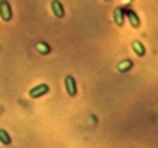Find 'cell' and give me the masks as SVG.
Here are the masks:
<instances>
[{"label": "cell", "mask_w": 158, "mask_h": 148, "mask_svg": "<svg viewBox=\"0 0 158 148\" xmlns=\"http://www.w3.org/2000/svg\"><path fill=\"white\" fill-rule=\"evenodd\" d=\"M114 18H115V23H117V25H123V9H119V7L115 9Z\"/></svg>", "instance_id": "obj_8"}, {"label": "cell", "mask_w": 158, "mask_h": 148, "mask_svg": "<svg viewBox=\"0 0 158 148\" xmlns=\"http://www.w3.org/2000/svg\"><path fill=\"white\" fill-rule=\"evenodd\" d=\"M130 68H131V61H123V63L119 64V71H123V73L128 71Z\"/></svg>", "instance_id": "obj_9"}, {"label": "cell", "mask_w": 158, "mask_h": 148, "mask_svg": "<svg viewBox=\"0 0 158 148\" xmlns=\"http://www.w3.org/2000/svg\"><path fill=\"white\" fill-rule=\"evenodd\" d=\"M50 7H52V11H53V14H55V18H64L66 11H64V6H62L60 0H52Z\"/></svg>", "instance_id": "obj_4"}, {"label": "cell", "mask_w": 158, "mask_h": 148, "mask_svg": "<svg viewBox=\"0 0 158 148\" xmlns=\"http://www.w3.org/2000/svg\"><path fill=\"white\" fill-rule=\"evenodd\" d=\"M105 2H108V0H105Z\"/></svg>", "instance_id": "obj_10"}, {"label": "cell", "mask_w": 158, "mask_h": 148, "mask_svg": "<svg viewBox=\"0 0 158 148\" xmlns=\"http://www.w3.org/2000/svg\"><path fill=\"white\" fill-rule=\"evenodd\" d=\"M0 143H2V145H6V146L13 143V139H11V134H9L7 130H4V128H0Z\"/></svg>", "instance_id": "obj_7"}, {"label": "cell", "mask_w": 158, "mask_h": 148, "mask_svg": "<svg viewBox=\"0 0 158 148\" xmlns=\"http://www.w3.org/2000/svg\"><path fill=\"white\" fill-rule=\"evenodd\" d=\"M48 91H50L48 84H39V86H34V87L30 89L29 96H30V98H34V100H37V98H41V96H44Z\"/></svg>", "instance_id": "obj_2"}, {"label": "cell", "mask_w": 158, "mask_h": 148, "mask_svg": "<svg viewBox=\"0 0 158 148\" xmlns=\"http://www.w3.org/2000/svg\"><path fill=\"white\" fill-rule=\"evenodd\" d=\"M0 18L4 21H11L13 18V7L7 0H0Z\"/></svg>", "instance_id": "obj_1"}, {"label": "cell", "mask_w": 158, "mask_h": 148, "mask_svg": "<svg viewBox=\"0 0 158 148\" xmlns=\"http://www.w3.org/2000/svg\"><path fill=\"white\" fill-rule=\"evenodd\" d=\"M131 47H133V52H135L139 57L146 56V48H144V45L140 41H133V43H131Z\"/></svg>", "instance_id": "obj_6"}, {"label": "cell", "mask_w": 158, "mask_h": 148, "mask_svg": "<svg viewBox=\"0 0 158 148\" xmlns=\"http://www.w3.org/2000/svg\"><path fill=\"white\" fill-rule=\"evenodd\" d=\"M124 14H126V18H128L130 25H131L133 29H139V27H140V18H139V14H137L135 11L126 9V11H124Z\"/></svg>", "instance_id": "obj_5"}, {"label": "cell", "mask_w": 158, "mask_h": 148, "mask_svg": "<svg viewBox=\"0 0 158 148\" xmlns=\"http://www.w3.org/2000/svg\"><path fill=\"white\" fill-rule=\"evenodd\" d=\"M64 86H66V91L69 96H77V93H78V87H77V82H75V77L71 75H68L64 78Z\"/></svg>", "instance_id": "obj_3"}]
</instances>
